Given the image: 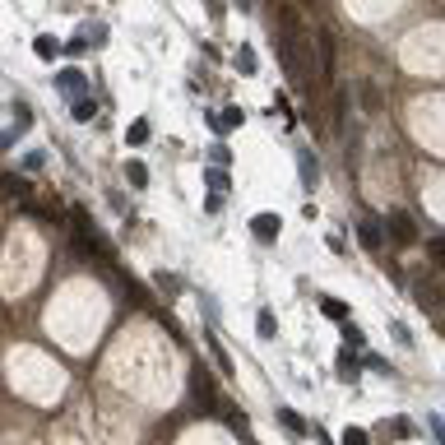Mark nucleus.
Wrapping results in <instances>:
<instances>
[{
  "mask_svg": "<svg viewBox=\"0 0 445 445\" xmlns=\"http://www.w3.org/2000/svg\"><path fill=\"white\" fill-rule=\"evenodd\" d=\"M278 61H283V75L307 93L311 65H307V51H302V46H292V24H288V19H283V28H278Z\"/></svg>",
  "mask_w": 445,
  "mask_h": 445,
  "instance_id": "obj_1",
  "label": "nucleus"
},
{
  "mask_svg": "<svg viewBox=\"0 0 445 445\" xmlns=\"http://www.w3.org/2000/svg\"><path fill=\"white\" fill-rule=\"evenodd\" d=\"M311 46H316V75H320V79H334V28H329V24H320V28H316V37H311Z\"/></svg>",
  "mask_w": 445,
  "mask_h": 445,
  "instance_id": "obj_2",
  "label": "nucleus"
},
{
  "mask_svg": "<svg viewBox=\"0 0 445 445\" xmlns=\"http://www.w3.org/2000/svg\"><path fill=\"white\" fill-rule=\"evenodd\" d=\"M56 89H61L70 102H79V98H89V75L70 65V70H61V75H56Z\"/></svg>",
  "mask_w": 445,
  "mask_h": 445,
  "instance_id": "obj_3",
  "label": "nucleus"
},
{
  "mask_svg": "<svg viewBox=\"0 0 445 445\" xmlns=\"http://www.w3.org/2000/svg\"><path fill=\"white\" fill-rule=\"evenodd\" d=\"M297 172H302V185H307V190H316V185H320V167H316L311 149H297Z\"/></svg>",
  "mask_w": 445,
  "mask_h": 445,
  "instance_id": "obj_4",
  "label": "nucleus"
},
{
  "mask_svg": "<svg viewBox=\"0 0 445 445\" xmlns=\"http://www.w3.org/2000/svg\"><path fill=\"white\" fill-rule=\"evenodd\" d=\"M385 237H394V242H413V237H417L413 218H408V214H394L390 223H385Z\"/></svg>",
  "mask_w": 445,
  "mask_h": 445,
  "instance_id": "obj_5",
  "label": "nucleus"
},
{
  "mask_svg": "<svg viewBox=\"0 0 445 445\" xmlns=\"http://www.w3.org/2000/svg\"><path fill=\"white\" fill-rule=\"evenodd\" d=\"M357 242L367 246V251H376V246L385 242V228L376 223V218H362V223H357Z\"/></svg>",
  "mask_w": 445,
  "mask_h": 445,
  "instance_id": "obj_6",
  "label": "nucleus"
},
{
  "mask_svg": "<svg viewBox=\"0 0 445 445\" xmlns=\"http://www.w3.org/2000/svg\"><path fill=\"white\" fill-rule=\"evenodd\" d=\"M251 232H255L260 242H274L278 237V214H255L251 218Z\"/></svg>",
  "mask_w": 445,
  "mask_h": 445,
  "instance_id": "obj_7",
  "label": "nucleus"
},
{
  "mask_svg": "<svg viewBox=\"0 0 445 445\" xmlns=\"http://www.w3.org/2000/svg\"><path fill=\"white\" fill-rule=\"evenodd\" d=\"M278 427L288 431V436H307V422H302V413H292V408H278Z\"/></svg>",
  "mask_w": 445,
  "mask_h": 445,
  "instance_id": "obj_8",
  "label": "nucleus"
},
{
  "mask_svg": "<svg viewBox=\"0 0 445 445\" xmlns=\"http://www.w3.org/2000/svg\"><path fill=\"white\" fill-rule=\"evenodd\" d=\"M255 329H260V338H274L278 334V320H274V311L260 307V316H255Z\"/></svg>",
  "mask_w": 445,
  "mask_h": 445,
  "instance_id": "obj_9",
  "label": "nucleus"
},
{
  "mask_svg": "<svg viewBox=\"0 0 445 445\" xmlns=\"http://www.w3.org/2000/svg\"><path fill=\"white\" fill-rule=\"evenodd\" d=\"M125 181H130V185H149V167H144L139 158H130V163H125Z\"/></svg>",
  "mask_w": 445,
  "mask_h": 445,
  "instance_id": "obj_10",
  "label": "nucleus"
},
{
  "mask_svg": "<svg viewBox=\"0 0 445 445\" xmlns=\"http://www.w3.org/2000/svg\"><path fill=\"white\" fill-rule=\"evenodd\" d=\"M209 125H214V130H232V125H242V111H237V107H228V116L209 111Z\"/></svg>",
  "mask_w": 445,
  "mask_h": 445,
  "instance_id": "obj_11",
  "label": "nucleus"
},
{
  "mask_svg": "<svg viewBox=\"0 0 445 445\" xmlns=\"http://www.w3.org/2000/svg\"><path fill=\"white\" fill-rule=\"evenodd\" d=\"M320 311L329 316V320H348V307H343V302H334V297H325V302H320Z\"/></svg>",
  "mask_w": 445,
  "mask_h": 445,
  "instance_id": "obj_12",
  "label": "nucleus"
},
{
  "mask_svg": "<svg viewBox=\"0 0 445 445\" xmlns=\"http://www.w3.org/2000/svg\"><path fill=\"white\" fill-rule=\"evenodd\" d=\"M93 116H98V102H93V98H79V102H75V121H93Z\"/></svg>",
  "mask_w": 445,
  "mask_h": 445,
  "instance_id": "obj_13",
  "label": "nucleus"
},
{
  "mask_svg": "<svg viewBox=\"0 0 445 445\" xmlns=\"http://www.w3.org/2000/svg\"><path fill=\"white\" fill-rule=\"evenodd\" d=\"M149 139V121H130V130H125V144H144Z\"/></svg>",
  "mask_w": 445,
  "mask_h": 445,
  "instance_id": "obj_14",
  "label": "nucleus"
},
{
  "mask_svg": "<svg viewBox=\"0 0 445 445\" xmlns=\"http://www.w3.org/2000/svg\"><path fill=\"white\" fill-rule=\"evenodd\" d=\"M237 70H242V75H255V51H251V46L237 51Z\"/></svg>",
  "mask_w": 445,
  "mask_h": 445,
  "instance_id": "obj_15",
  "label": "nucleus"
},
{
  "mask_svg": "<svg viewBox=\"0 0 445 445\" xmlns=\"http://www.w3.org/2000/svg\"><path fill=\"white\" fill-rule=\"evenodd\" d=\"M37 56H42V61H51V56H56V51H61V42H56V37H37Z\"/></svg>",
  "mask_w": 445,
  "mask_h": 445,
  "instance_id": "obj_16",
  "label": "nucleus"
},
{
  "mask_svg": "<svg viewBox=\"0 0 445 445\" xmlns=\"http://www.w3.org/2000/svg\"><path fill=\"white\" fill-rule=\"evenodd\" d=\"M338 367H343V381H357V357H353V348H348V353H338Z\"/></svg>",
  "mask_w": 445,
  "mask_h": 445,
  "instance_id": "obj_17",
  "label": "nucleus"
},
{
  "mask_svg": "<svg viewBox=\"0 0 445 445\" xmlns=\"http://www.w3.org/2000/svg\"><path fill=\"white\" fill-rule=\"evenodd\" d=\"M362 367H367V371H381V376H394V371H390V362H385V357H376V353L362 357Z\"/></svg>",
  "mask_w": 445,
  "mask_h": 445,
  "instance_id": "obj_18",
  "label": "nucleus"
},
{
  "mask_svg": "<svg viewBox=\"0 0 445 445\" xmlns=\"http://www.w3.org/2000/svg\"><path fill=\"white\" fill-rule=\"evenodd\" d=\"M343 445H371V436L362 427H348V431H343Z\"/></svg>",
  "mask_w": 445,
  "mask_h": 445,
  "instance_id": "obj_19",
  "label": "nucleus"
},
{
  "mask_svg": "<svg viewBox=\"0 0 445 445\" xmlns=\"http://www.w3.org/2000/svg\"><path fill=\"white\" fill-rule=\"evenodd\" d=\"M362 107H367V111H376V107H381V93L371 89V84H362Z\"/></svg>",
  "mask_w": 445,
  "mask_h": 445,
  "instance_id": "obj_20",
  "label": "nucleus"
},
{
  "mask_svg": "<svg viewBox=\"0 0 445 445\" xmlns=\"http://www.w3.org/2000/svg\"><path fill=\"white\" fill-rule=\"evenodd\" d=\"M209 190H228V172H218V167H209Z\"/></svg>",
  "mask_w": 445,
  "mask_h": 445,
  "instance_id": "obj_21",
  "label": "nucleus"
},
{
  "mask_svg": "<svg viewBox=\"0 0 445 445\" xmlns=\"http://www.w3.org/2000/svg\"><path fill=\"white\" fill-rule=\"evenodd\" d=\"M431 264H436V269H445V242H441V237L431 242Z\"/></svg>",
  "mask_w": 445,
  "mask_h": 445,
  "instance_id": "obj_22",
  "label": "nucleus"
},
{
  "mask_svg": "<svg viewBox=\"0 0 445 445\" xmlns=\"http://www.w3.org/2000/svg\"><path fill=\"white\" fill-rule=\"evenodd\" d=\"M427 427H431V436L445 445V422H441V417H427Z\"/></svg>",
  "mask_w": 445,
  "mask_h": 445,
  "instance_id": "obj_23",
  "label": "nucleus"
},
{
  "mask_svg": "<svg viewBox=\"0 0 445 445\" xmlns=\"http://www.w3.org/2000/svg\"><path fill=\"white\" fill-rule=\"evenodd\" d=\"M42 163H46V154H42V149H33V154L24 158V167H42Z\"/></svg>",
  "mask_w": 445,
  "mask_h": 445,
  "instance_id": "obj_24",
  "label": "nucleus"
},
{
  "mask_svg": "<svg viewBox=\"0 0 445 445\" xmlns=\"http://www.w3.org/2000/svg\"><path fill=\"white\" fill-rule=\"evenodd\" d=\"M209 10H214V15H218V10H223V0H209Z\"/></svg>",
  "mask_w": 445,
  "mask_h": 445,
  "instance_id": "obj_25",
  "label": "nucleus"
}]
</instances>
